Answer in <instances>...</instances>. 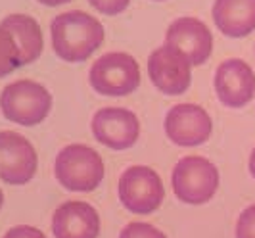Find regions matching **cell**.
<instances>
[{"label":"cell","mask_w":255,"mask_h":238,"mask_svg":"<svg viewBox=\"0 0 255 238\" xmlns=\"http://www.w3.org/2000/svg\"><path fill=\"white\" fill-rule=\"evenodd\" d=\"M119 238H167L157 227L150 225V223H142V221H132L128 223Z\"/></svg>","instance_id":"e0dca14e"},{"label":"cell","mask_w":255,"mask_h":238,"mask_svg":"<svg viewBox=\"0 0 255 238\" xmlns=\"http://www.w3.org/2000/svg\"><path fill=\"white\" fill-rule=\"evenodd\" d=\"M90 85L106 96H127L140 85V69L125 52H108L90 67Z\"/></svg>","instance_id":"5b68a950"},{"label":"cell","mask_w":255,"mask_h":238,"mask_svg":"<svg viewBox=\"0 0 255 238\" xmlns=\"http://www.w3.org/2000/svg\"><path fill=\"white\" fill-rule=\"evenodd\" d=\"M190 67L188 58L175 46L163 44L152 52L148 58V73L155 87L165 94H182L190 87Z\"/></svg>","instance_id":"ba28073f"},{"label":"cell","mask_w":255,"mask_h":238,"mask_svg":"<svg viewBox=\"0 0 255 238\" xmlns=\"http://www.w3.org/2000/svg\"><path fill=\"white\" fill-rule=\"evenodd\" d=\"M215 92L219 100L229 108L246 106L255 94L254 69L238 58L225 60L215 73Z\"/></svg>","instance_id":"8fae6325"},{"label":"cell","mask_w":255,"mask_h":238,"mask_svg":"<svg viewBox=\"0 0 255 238\" xmlns=\"http://www.w3.org/2000/svg\"><path fill=\"white\" fill-rule=\"evenodd\" d=\"M89 2L98 12L106 13V15H115V13L123 12L130 0H89Z\"/></svg>","instance_id":"d6986e66"},{"label":"cell","mask_w":255,"mask_h":238,"mask_svg":"<svg viewBox=\"0 0 255 238\" xmlns=\"http://www.w3.org/2000/svg\"><path fill=\"white\" fill-rule=\"evenodd\" d=\"M211 117L196 104H177L165 115V133L179 146L204 144L211 135Z\"/></svg>","instance_id":"30bf717a"},{"label":"cell","mask_w":255,"mask_h":238,"mask_svg":"<svg viewBox=\"0 0 255 238\" xmlns=\"http://www.w3.org/2000/svg\"><path fill=\"white\" fill-rule=\"evenodd\" d=\"M19 65H21V56H19L17 42L8 29L0 25V77L12 73Z\"/></svg>","instance_id":"2e32d148"},{"label":"cell","mask_w":255,"mask_h":238,"mask_svg":"<svg viewBox=\"0 0 255 238\" xmlns=\"http://www.w3.org/2000/svg\"><path fill=\"white\" fill-rule=\"evenodd\" d=\"M52 233L56 238H98L100 215L87 202L69 200L56 208Z\"/></svg>","instance_id":"4fadbf2b"},{"label":"cell","mask_w":255,"mask_h":238,"mask_svg":"<svg viewBox=\"0 0 255 238\" xmlns=\"http://www.w3.org/2000/svg\"><path fill=\"white\" fill-rule=\"evenodd\" d=\"M236 238H255V204L240 213L236 221Z\"/></svg>","instance_id":"ac0fdd59"},{"label":"cell","mask_w":255,"mask_h":238,"mask_svg":"<svg viewBox=\"0 0 255 238\" xmlns=\"http://www.w3.org/2000/svg\"><path fill=\"white\" fill-rule=\"evenodd\" d=\"M52 108V96L40 83L19 79L0 94V110L6 119L17 125L33 127L44 121Z\"/></svg>","instance_id":"3957f363"},{"label":"cell","mask_w":255,"mask_h":238,"mask_svg":"<svg viewBox=\"0 0 255 238\" xmlns=\"http://www.w3.org/2000/svg\"><path fill=\"white\" fill-rule=\"evenodd\" d=\"M50 33L54 50L65 62H85L104 40L102 23L81 10L56 15Z\"/></svg>","instance_id":"6da1fadb"},{"label":"cell","mask_w":255,"mask_h":238,"mask_svg":"<svg viewBox=\"0 0 255 238\" xmlns=\"http://www.w3.org/2000/svg\"><path fill=\"white\" fill-rule=\"evenodd\" d=\"M165 44L182 52L192 65H202L213 50V35L204 21L196 17H180L167 29Z\"/></svg>","instance_id":"7c38bea8"},{"label":"cell","mask_w":255,"mask_h":238,"mask_svg":"<svg viewBox=\"0 0 255 238\" xmlns=\"http://www.w3.org/2000/svg\"><path fill=\"white\" fill-rule=\"evenodd\" d=\"M54 173L65 190L90 192L102 183L104 162L94 148L85 144H69L58 154Z\"/></svg>","instance_id":"7a4b0ae2"},{"label":"cell","mask_w":255,"mask_h":238,"mask_svg":"<svg viewBox=\"0 0 255 238\" xmlns=\"http://www.w3.org/2000/svg\"><path fill=\"white\" fill-rule=\"evenodd\" d=\"M165 198V188L159 175L146 165H132L121 173L119 200L128 212L148 215L155 212Z\"/></svg>","instance_id":"8992f818"},{"label":"cell","mask_w":255,"mask_h":238,"mask_svg":"<svg viewBox=\"0 0 255 238\" xmlns=\"http://www.w3.org/2000/svg\"><path fill=\"white\" fill-rule=\"evenodd\" d=\"M38 2H42V4H46V6H60V4H67V2H71V0H38Z\"/></svg>","instance_id":"44dd1931"},{"label":"cell","mask_w":255,"mask_h":238,"mask_svg":"<svg viewBox=\"0 0 255 238\" xmlns=\"http://www.w3.org/2000/svg\"><path fill=\"white\" fill-rule=\"evenodd\" d=\"M173 192L182 204L202 206L215 196L219 188V171L202 156L182 158L171 175Z\"/></svg>","instance_id":"277c9868"},{"label":"cell","mask_w":255,"mask_h":238,"mask_svg":"<svg viewBox=\"0 0 255 238\" xmlns=\"http://www.w3.org/2000/svg\"><path fill=\"white\" fill-rule=\"evenodd\" d=\"M92 133L98 142L112 150H127L140 135L136 115L125 108H104L92 117Z\"/></svg>","instance_id":"9c48e42d"},{"label":"cell","mask_w":255,"mask_h":238,"mask_svg":"<svg viewBox=\"0 0 255 238\" xmlns=\"http://www.w3.org/2000/svg\"><path fill=\"white\" fill-rule=\"evenodd\" d=\"M37 173L33 144L13 131H0V179L8 185H25Z\"/></svg>","instance_id":"52a82bcc"},{"label":"cell","mask_w":255,"mask_h":238,"mask_svg":"<svg viewBox=\"0 0 255 238\" xmlns=\"http://www.w3.org/2000/svg\"><path fill=\"white\" fill-rule=\"evenodd\" d=\"M2 238H46L42 231H38L37 227L31 225H17L10 229Z\"/></svg>","instance_id":"ffe728a7"},{"label":"cell","mask_w":255,"mask_h":238,"mask_svg":"<svg viewBox=\"0 0 255 238\" xmlns=\"http://www.w3.org/2000/svg\"><path fill=\"white\" fill-rule=\"evenodd\" d=\"M2 204H4V194H2V190H0V208H2Z\"/></svg>","instance_id":"603a6c76"},{"label":"cell","mask_w":255,"mask_h":238,"mask_svg":"<svg viewBox=\"0 0 255 238\" xmlns=\"http://www.w3.org/2000/svg\"><path fill=\"white\" fill-rule=\"evenodd\" d=\"M213 19L227 37H246L255 29V0H215Z\"/></svg>","instance_id":"5bb4252c"},{"label":"cell","mask_w":255,"mask_h":238,"mask_svg":"<svg viewBox=\"0 0 255 238\" xmlns=\"http://www.w3.org/2000/svg\"><path fill=\"white\" fill-rule=\"evenodd\" d=\"M0 25L8 29L12 37L17 42L19 56H21V65L35 62L40 52H42V31L40 25L25 13H12L8 15Z\"/></svg>","instance_id":"9a60e30c"},{"label":"cell","mask_w":255,"mask_h":238,"mask_svg":"<svg viewBox=\"0 0 255 238\" xmlns=\"http://www.w3.org/2000/svg\"><path fill=\"white\" fill-rule=\"evenodd\" d=\"M250 173L255 179V148L252 150V156H250Z\"/></svg>","instance_id":"7402d4cb"}]
</instances>
